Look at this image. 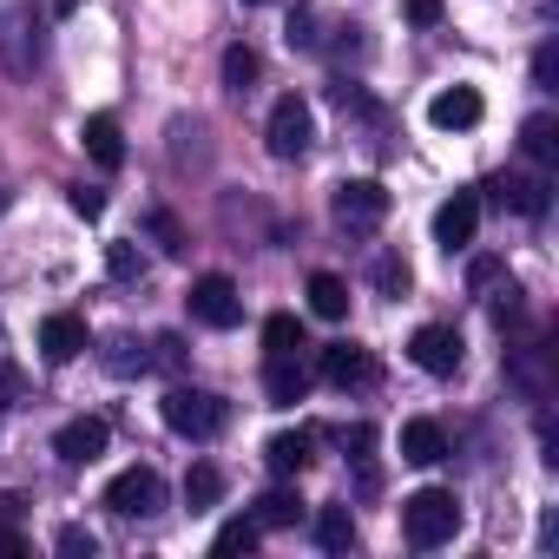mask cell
I'll list each match as a JSON object with an SVG mask.
<instances>
[{
	"mask_svg": "<svg viewBox=\"0 0 559 559\" xmlns=\"http://www.w3.org/2000/svg\"><path fill=\"white\" fill-rule=\"evenodd\" d=\"M461 533V500L448 493V487H421V493H408L402 500V539L408 546H441V539H454Z\"/></svg>",
	"mask_w": 559,
	"mask_h": 559,
	"instance_id": "6da1fadb",
	"label": "cell"
},
{
	"mask_svg": "<svg viewBox=\"0 0 559 559\" xmlns=\"http://www.w3.org/2000/svg\"><path fill=\"white\" fill-rule=\"evenodd\" d=\"M224 421H230V408H224V395H211V389H171L165 395V428L171 435H185V441H211V435H224Z\"/></svg>",
	"mask_w": 559,
	"mask_h": 559,
	"instance_id": "7a4b0ae2",
	"label": "cell"
},
{
	"mask_svg": "<svg viewBox=\"0 0 559 559\" xmlns=\"http://www.w3.org/2000/svg\"><path fill=\"white\" fill-rule=\"evenodd\" d=\"M270 158H304L310 152V139H317V112H310V99H297V93H284L270 106Z\"/></svg>",
	"mask_w": 559,
	"mask_h": 559,
	"instance_id": "3957f363",
	"label": "cell"
},
{
	"mask_svg": "<svg viewBox=\"0 0 559 559\" xmlns=\"http://www.w3.org/2000/svg\"><path fill=\"white\" fill-rule=\"evenodd\" d=\"M106 507H112L119 520H145V513H158V507H165V480H158V467H126V474H112V480H106Z\"/></svg>",
	"mask_w": 559,
	"mask_h": 559,
	"instance_id": "277c9868",
	"label": "cell"
},
{
	"mask_svg": "<svg viewBox=\"0 0 559 559\" xmlns=\"http://www.w3.org/2000/svg\"><path fill=\"white\" fill-rule=\"evenodd\" d=\"M330 211H336L343 230H376V224L389 217V191H382L376 178H343L336 198H330Z\"/></svg>",
	"mask_w": 559,
	"mask_h": 559,
	"instance_id": "5b68a950",
	"label": "cell"
},
{
	"mask_svg": "<svg viewBox=\"0 0 559 559\" xmlns=\"http://www.w3.org/2000/svg\"><path fill=\"white\" fill-rule=\"evenodd\" d=\"M191 323H204V330H230L237 317H243V297H237V284H230V276L224 270H211V276H198V284H191Z\"/></svg>",
	"mask_w": 559,
	"mask_h": 559,
	"instance_id": "8992f818",
	"label": "cell"
},
{
	"mask_svg": "<svg viewBox=\"0 0 559 559\" xmlns=\"http://www.w3.org/2000/svg\"><path fill=\"white\" fill-rule=\"evenodd\" d=\"M408 356H415V369H428V376H454V369H461V330L421 323V330L408 336Z\"/></svg>",
	"mask_w": 559,
	"mask_h": 559,
	"instance_id": "52a82bcc",
	"label": "cell"
},
{
	"mask_svg": "<svg viewBox=\"0 0 559 559\" xmlns=\"http://www.w3.org/2000/svg\"><path fill=\"white\" fill-rule=\"evenodd\" d=\"M106 441H112V428H106L99 415H73V421L53 435V454H60L67 467H93V461L106 454Z\"/></svg>",
	"mask_w": 559,
	"mask_h": 559,
	"instance_id": "ba28073f",
	"label": "cell"
},
{
	"mask_svg": "<svg viewBox=\"0 0 559 559\" xmlns=\"http://www.w3.org/2000/svg\"><path fill=\"white\" fill-rule=\"evenodd\" d=\"M474 230H480V198H474V191H454V198L435 211V243L454 257V250L474 243Z\"/></svg>",
	"mask_w": 559,
	"mask_h": 559,
	"instance_id": "9c48e42d",
	"label": "cell"
},
{
	"mask_svg": "<svg viewBox=\"0 0 559 559\" xmlns=\"http://www.w3.org/2000/svg\"><path fill=\"white\" fill-rule=\"evenodd\" d=\"M317 376H323L330 389H362V382H376V356H369L362 343H330V349L317 356Z\"/></svg>",
	"mask_w": 559,
	"mask_h": 559,
	"instance_id": "30bf717a",
	"label": "cell"
},
{
	"mask_svg": "<svg viewBox=\"0 0 559 559\" xmlns=\"http://www.w3.org/2000/svg\"><path fill=\"white\" fill-rule=\"evenodd\" d=\"M480 93L474 86H448V93H435L428 99V126H441V132H467V126H480Z\"/></svg>",
	"mask_w": 559,
	"mask_h": 559,
	"instance_id": "8fae6325",
	"label": "cell"
},
{
	"mask_svg": "<svg viewBox=\"0 0 559 559\" xmlns=\"http://www.w3.org/2000/svg\"><path fill=\"white\" fill-rule=\"evenodd\" d=\"M80 145H86V158H93L99 171H119V165H126V139H119V119H112V112H93V119L80 126Z\"/></svg>",
	"mask_w": 559,
	"mask_h": 559,
	"instance_id": "7c38bea8",
	"label": "cell"
},
{
	"mask_svg": "<svg viewBox=\"0 0 559 559\" xmlns=\"http://www.w3.org/2000/svg\"><path fill=\"white\" fill-rule=\"evenodd\" d=\"M40 356H47V362H73V356H86V323H80L73 310H53V317L40 323Z\"/></svg>",
	"mask_w": 559,
	"mask_h": 559,
	"instance_id": "4fadbf2b",
	"label": "cell"
},
{
	"mask_svg": "<svg viewBox=\"0 0 559 559\" xmlns=\"http://www.w3.org/2000/svg\"><path fill=\"white\" fill-rule=\"evenodd\" d=\"M304 389H310V369H304L297 356H263V395H270L276 408L304 402Z\"/></svg>",
	"mask_w": 559,
	"mask_h": 559,
	"instance_id": "5bb4252c",
	"label": "cell"
},
{
	"mask_svg": "<svg viewBox=\"0 0 559 559\" xmlns=\"http://www.w3.org/2000/svg\"><path fill=\"white\" fill-rule=\"evenodd\" d=\"M310 441H317L310 428H290V435H270V441H263V461H270V474H276V480H297V474L310 467Z\"/></svg>",
	"mask_w": 559,
	"mask_h": 559,
	"instance_id": "9a60e30c",
	"label": "cell"
},
{
	"mask_svg": "<svg viewBox=\"0 0 559 559\" xmlns=\"http://www.w3.org/2000/svg\"><path fill=\"white\" fill-rule=\"evenodd\" d=\"M402 461H408V467H435V461H448V435H441V421H428V415L402 421Z\"/></svg>",
	"mask_w": 559,
	"mask_h": 559,
	"instance_id": "2e32d148",
	"label": "cell"
},
{
	"mask_svg": "<svg viewBox=\"0 0 559 559\" xmlns=\"http://www.w3.org/2000/svg\"><path fill=\"white\" fill-rule=\"evenodd\" d=\"M263 533H284V526H297L304 520V500H297V487H270L263 500H257V513H250Z\"/></svg>",
	"mask_w": 559,
	"mask_h": 559,
	"instance_id": "e0dca14e",
	"label": "cell"
},
{
	"mask_svg": "<svg viewBox=\"0 0 559 559\" xmlns=\"http://www.w3.org/2000/svg\"><path fill=\"white\" fill-rule=\"evenodd\" d=\"M310 310H317L323 323H343V317H349V284H343L336 270H317V276H310Z\"/></svg>",
	"mask_w": 559,
	"mask_h": 559,
	"instance_id": "ac0fdd59",
	"label": "cell"
},
{
	"mask_svg": "<svg viewBox=\"0 0 559 559\" xmlns=\"http://www.w3.org/2000/svg\"><path fill=\"white\" fill-rule=\"evenodd\" d=\"M520 145H526L533 165H552V158H559V119H552V112H533V119L520 126Z\"/></svg>",
	"mask_w": 559,
	"mask_h": 559,
	"instance_id": "d6986e66",
	"label": "cell"
},
{
	"mask_svg": "<svg viewBox=\"0 0 559 559\" xmlns=\"http://www.w3.org/2000/svg\"><path fill=\"white\" fill-rule=\"evenodd\" d=\"M500 204L520 217H546V178H500Z\"/></svg>",
	"mask_w": 559,
	"mask_h": 559,
	"instance_id": "ffe728a7",
	"label": "cell"
},
{
	"mask_svg": "<svg viewBox=\"0 0 559 559\" xmlns=\"http://www.w3.org/2000/svg\"><path fill=\"white\" fill-rule=\"evenodd\" d=\"M317 546L323 552H349L356 546V513L349 507H323L317 513Z\"/></svg>",
	"mask_w": 559,
	"mask_h": 559,
	"instance_id": "44dd1931",
	"label": "cell"
},
{
	"mask_svg": "<svg viewBox=\"0 0 559 559\" xmlns=\"http://www.w3.org/2000/svg\"><path fill=\"white\" fill-rule=\"evenodd\" d=\"M217 500H224V474H217L211 461H198V467L185 474V507L198 513V507H217Z\"/></svg>",
	"mask_w": 559,
	"mask_h": 559,
	"instance_id": "7402d4cb",
	"label": "cell"
},
{
	"mask_svg": "<svg viewBox=\"0 0 559 559\" xmlns=\"http://www.w3.org/2000/svg\"><path fill=\"white\" fill-rule=\"evenodd\" d=\"M297 349H304V323L276 310V317L263 323V356H297Z\"/></svg>",
	"mask_w": 559,
	"mask_h": 559,
	"instance_id": "603a6c76",
	"label": "cell"
},
{
	"mask_svg": "<svg viewBox=\"0 0 559 559\" xmlns=\"http://www.w3.org/2000/svg\"><path fill=\"white\" fill-rule=\"evenodd\" d=\"M257 73H263V60H257L250 47H224V86H230V93H250Z\"/></svg>",
	"mask_w": 559,
	"mask_h": 559,
	"instance_id": "cb8c5ba5",
	"label": "cell"
},
{
	"mask_svg": "<svg viewBox=\"0 0 559 559\" xmlns=\"http://www.w3.org/2000/svg\"><path fill=\"white\" fill-rule=\"evenodd\" d=\"M257 539H263L257 520H224L217 539H211V552H257Z\"/></svg>",
	"mask_w": 559,
	"mask_h": 559,
	"instance_id": "d4e9b609",
	"label": "cell"
},
{
	"mask_svg": "<svg viewBox=\"0 0 559 559\" xmlns=\"http://www.w3.org/2000/svg\"><path fill=\"white\" fill-rule=\"evenodd\" d=\"M145 224H152V237H158V250H165V257H185V230H178V217H171V211H152Z\"/></svg>",
	"mask_w": 559,
	"mask_h": 559,
	"instance_id": "484cf974",
	"label": "cell"
},
{
	"mask_svg": "<svg viewBox=\"0 0 559 559\" xmlns=\"http://www.w3.org/2000/svg\"><path fill=\"white\" fill-rule=\"evenodd\" d=\"M376 284H382L389 297H402V290H408V263H402V257H382V263H376Z\"/></svg>",
	"mask_w": 559,
	"mask_h": 559,
	"instance_id": "4316f807",
	"label": "cell"
},
{
	"mask_svg": "<svg viewBox=\"0 0 559 559\" xmlns=\"http://www.w3.org/2000/svg\"><path fill=\"white\" fill-rule=\"evenodd\" d=\"M290 47L317 53V14H310V8H297V14H290Z\"/></svg>",
	"mask_w": 559,
	"mask_h": 559,
	"instance_id": "83f0119b",
	"label": "cell"
},
{
	"mask_svg": "<svg viewBox=\"0 0 559 559\" xmlns=\"http://www.w3.org/2000/svg\"><path fill=\"white\" fill-rule=\"evenodd\" d=\"M402 14H408V27H441V0H402Z\"/></svg>",
	"mask_w": 559,
	"mask_h": 559,
	"instance_id": "f1b7e54d",
	"label": "cell"
},
{
	"mask_svg": "<svg viewBox=\"0 0 559 559\" xmlns=\"http://www.w3.org/2000/svg\"><path fill=\"white\" fill-rule=\"evenodd\" d=\"M53 546H60L67 559H80V552L93 559V533H86V526H60V539H53Z\"/></svg>",
	"mask_w": 559,
	"mask_h": 559,
	"instance_id": "f546056e",
	"label": "cell"
},
{
	"mask_svg": "<svg viewBox=\"0 0 559 559\" xmlns=\"http://www.w3.org/2000/svg\"><path fill=\"white\" fill-rule=\"evenodd\" d=\"M106 263H112V276H126V284L139 276V250H132V243H112V250H106Z\"/></svg>",
	"mask_w": 559,
	"mask_h": 559,
	"instance_id": "4dcf8cb0",
	"label": "cell"
},
{
	"mask_svg": "<svg viewBox=\"0 0 559 559\" xmlns=\"http://www.w3.org/2000/svg\"><path fill=\"white\" fill-rule=\"evenodd\" d=\"M145 362H152V356L126 336V343H119V356H112V376H132V369H145Z\"/></svg>",
	"mask_w": 559,
	"mask_h": 559,
	"instance_id": "1f68e13d",
	"label": "cell"
},
{
	"mask_svg": "<svg viewBox=\"0 0 559 559\" xmlns=\"http://www.w3.org/2000/svg\"><path fill=\"white\" fill-rule=\"evenodd\" d=\"M73 211H80V217H99V211H106V191L80 185V191H73Z\"/></svg>",
	"mask_w": 559,
	"mask_h": 559,
	"instance_id": "d6a6232c",
	"label": "cell"
},
{
	"mask_svg": "<svg viewBox=\"0 0 559 559\" xmlns=\"http://www.w3.org/2000/svg\"><path fill=\"white\" fill-rule=\"evenodd\" d=\"M493 317H500V323H520V290H513V284L493 297Z\"/></svg>",
	"mask_w": 559,
	"mask_h": 559,
	"instance_id": "836d02e7",
	"label": "cell"
},
{
	"mask_svg": "<svg viewBox=\"0 0 559 559\" xmlns=\"http://www.w3.org/2000/svg\"><path fill=\"white\" fill-rule=\"evenodd\" d=\"M152 349H158V356H152V362H165V369H178V362H185V343H178V336H158V343H152Z\"/></svg>",
	"mask_w": 559,
	"mask_h": 559,
	"instance_id": "e575fe53",
	"label": "cell"
},
{
	"mask_svg": "<svg viewBox=\"0 0 559 559\" xmlns=\"http://www.w3.org/2000/svg\"><path fill=\"white\" fill-rule=\"evenodd\" d=\"M27 552V539H14V533H0V559H21Z\"/></svg>",
	"mask_w": 559,
	"mask_h": 559,
	"instance_id": "d590c367",
	"label": "cell"
},
{
	"mask_svg": "<svg viewBox=\"0 0 559 559\" xmlns=\"http://www.w3.org/2000/svg\"><path fill=\"white\" fill-rule=\"evenodd\" d=\"M73 8H80V0H53V14H73Z\"/></svg>",
	"mask_w": 559,
	"mask_h": 559,
	"instance_id": "8d00e7d4",
	"label": "cell"
},
{
	"mask_svg": "<svg viewBox=\"0 0 559 559\" xmlns=\"http://www.w3.org/2000/svg\"><path fill=\"white\" fill-rule=\"evenodd\" d=\"M243 8H270V0H243Z\"/></svg>",
	"mask_w": 559,
	"mask_h": 559,
	"instance_id": "74e56055",
	"label": "cell"
}]
</instances>
